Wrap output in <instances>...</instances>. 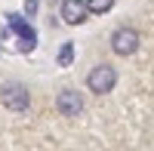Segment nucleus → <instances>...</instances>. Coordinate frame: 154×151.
Listing matches in <instances>:
<instances>
[{
    "label": "nucleus",
    "mask_w": 154,
    "mask_h": 151,
    "mask_svg": "<svg viewBox=\"0 0 154 151\" xmlns=\"http://www.w3.org/2000/svg\"><path fill=\"white\" fill-rule=\"evenodd\" d=\"M0 102H3L6 111H25L31 105V96H28V86L25 83H16V80H6L3 86H0Z\"/></svg>",
    "instance_id": "f257e3e1"
},
{
    "label": "nucleus",
    "mask_w": 154,
    "mask_h": 151,
    "mask_svg": "<svg viewBox=\"0 0 154 151\" xmlns=\"http://www.w3.org/2000/svg\"><path fill=\"white\" fill-rule=\"evenodd\" d=\"M56 108L62 117H77V114H83V96L77 90H62L56 96Z\"/></svg>",
    "instance_id": "20e7f679"
},
{
    "label": "nucleus",
    "mask_w": 154,
    "mask_h": 151,
    "mask_svg": "<svg viewBox=\"0 0 154 151\" xmlns=\"http://www.w3.org/2000/svg\"><path fill=\"white\" fill-rule=\"evenodd\" d=\"M37 43L34 40H19V49H22V53H31V49H34Z\"/></svg>",
    "instance_id": "1a4fd4ad"
},
{
    "label": "nucleus",
    "mask_w": 154,
    "mask_h": 151,
    "mask_svg": "<svg viewBox=\"0 0 154 151\" xmlns=\"http://www.w3.org/2000/svg\"><path fill=\"white\" fill-rule=\"evenodd\" d=\"M25 12L34 16V12H37V0H25Z\"/></svg>",
    "instance_id": "9d476101"
},
{
    "label": "nucleus",
    "mask_w": 154,
    "mask_h": 151,
    "mask_svg": "<svg viewBox=\"0 0 154 151\" xmlns=\"http://www.w3.org/2000/svg\"><path fill=\"white\" fill-rule=\"evenodd\" d=\"M114 83H117V68H111V65H96L89 71V77H86V86L93 93H99V96L111 93Z\"/></svg>",
    "instance_id": "f03ea898"
},
{
    "label": "nucleus",
    "mask_w": 154,
    "mask_h": 151,
    "mask_svg": "<svg viewBox=\"0 0 154 151\" xmlns=\"http://www.w3.org/2000/svg\"><path fill=\"white\" fill-rule=\"evenodd\" d=\"M111 49L117 56H133L139 49V31L136 28H117L111 37Z\"/></svg>",
    "instance_id": "7ed1b4c3"
},
{
    "label": "nucleus",
    "mask_w": 154,
    "mask_h": 151,
    "mask_svg": "<svg viewBox=\"0 0 154 151\" xmlns=\"http://www.w3.org/2000/svg\"><path fill=\"white\" fill-rule=\"evenodd\" d=\"M114 6V0H86V9L96 12V16H102V12H108Z\"/></svg>",
    "instance_id": "0eeeda50"
},
{
    "label": "nucleus",
    "mask_w": 154,
    "mask_h": 151,
    "mask_svg": "<svg viewBox=\"0 0 154 151\" xmlns=\"http://www.w3.org/2000/svg\"><path fill=\"white\" fill-rule=\"evenodd\" d=\"M86 16H89V9L83 0H62V22L80 25V22H86Z\"/></svg>",
    "instance_id": "39448f33"
},
{
    "label": "nucleus",
    "mask_w": 154,
    "mask_h": 151,
    "mask_svg": "<svg viewBox=\"0 0 154 151\" xmlns=\"http://www.w3.org/2000/svg\"><path fill=\"white\" fill-rule=\"evenodd\" d=\"M9 31H16L19 40H34L37 43V34H34L31 25L25 22V16H16V12H12V16H9Z\"/></svg>",
    "instance_id": "423d86ee"
},
{
    "label": "nucleus",
    "mask_w": 154,
    "mask_h": 151,
    "mask_svg": "<svg viewBox=\"0 0 154 151\" xmlns=\"http://www.w3.org/2000/svg\"><path fill=\"white\" fill-rule=\"evenodd\" d=\"M71 62H74V43H62V49H59V65L68 68Z\"/></svg>",
    "instance_id": "6e6552de"
}]
</instances>
